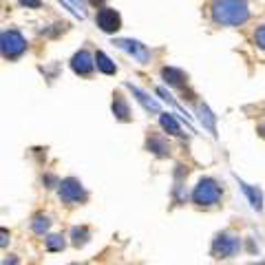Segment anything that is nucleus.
Here are the masks:
<instances>
[{
  "instance_id": "nucleus-27",
  "label": "nucleus",
  "mask_w": 265,
  "mask_h": 265,
  "mask_svg": "<svg viewBox=\"0 0 265 265\" xmlns=\"http://www.w3.org/2000/svg\"><path fill=\"white\" fill-rule=\"evenodd\" d=\"M259 131H261V137H265V126H259Z\"/></svg>"
},
{
  "instance_id": "nucleus-26",
  "label": "nucleus",
  "mask_w": 265,
  "mask_h": 265,
  "mask_svg": "<svg viewBox=\"0 0 265 265\" xmlns=\"http://www.w3.org/2000/svg\"><path fill=\"white\" fill-rule=\"evenodd\" d=\"M4 245H7V230L2 228V248H4Z\"/></svg>"
},
{
  "instance_id": "nucleus-18",
  "label": "nucleus",
  "mask_w": 265,
  "mask_h": 265,
  "mask_svg": "<svg viewBox=\"0 0 265 265\" xmlns=\"http://www.w3.org/2000/svg\"><path fill=\"white\" fill-rule=\"evenodd\" d=\"M199 120H201V124L206 126V129L210 131L212 135H215V131H217V129H215V122H217V117L212 115V111L206 106V104H199Z\"/></svg>"
},
{
  "instance_id": "nucleus-23",
  "label": "nucleus",
  "mask_w": 265,
  "mask_h": 265,
  "mask_svg": "<svg viewBox=\"0 0 265 265\" xmlns=\"http://www.w3.org/2000/svg\"><path fill=\"white\" fill-rule=\"evenodd\" d=\"M18 4L25 9H40L42 7V0H18Z\"/></svg>"
},
{
  "instance_id": "nucleus-14",
  "label": "nucleus",
  "mask_w": 265,
  "mask_h": 265,
  "mask_svg": "<svg viewBox=\"0 0 265 265\" xmlns=\"http://www.w3.org/2000/svg\"><path fill=\"white\" fill-rule=\"evenodd\" d=\"M95 66H97L99 73H104V75H115L117 73V64L113 62L104 51H95Z\"/></svg>"
},
{
  "instance_id": "nucleus-5",
  "label": "nucleus",
  "mask_w": 265,
  "mask_h": 265,
  "mask_svg": "<svg viewBox=\"0 0 265 265\" xmlns=\"http://www.w3.org/2000/svg\"><path fill=\"white\" fill-rule=\"evenodd\" d=\"M58 195L66 206H78V203L87 201V190H84V186L80 183V179H75V177H66L60 181Z\"/></svg>"
},
{
  "instance_id": "nucleus-28",
  "label": "nucleus",
  "mask_w": 265,
  "mask_h": 265,
  "mask_svg": "<svg viewBox=\"0 0 265 265\" xmlns=\"http://www.w3.org/2000/svg\"><path fill=\"white\" fill-rule=\"evenodd\" d=\"M252 265H265V263H252Z\"/></svg>"
},
{
  "instance_id": "nucleus-12",
  "label": "nucleus",
  "mask_w": 265,
  "mask_h": 265,
  "mask_svg": "<svg viewBox=\"0 0 265 265\" xmlns=\"http://www.w3.org/2000/svg\"><path fill=\"white\" fill-rule=\"evenodd\" d=\"M146 148L159 159H164V157L170 155V144H168V139L162 137V135H150L148 141H146Z\"/></svg>"
},
{
  "instance_id": "nucleus-17",
  "label": "nucleus",
  "mask_w": 265,
  "mask_h": 265,
  "mask_svg": "<svg viewBox=\"0 0 265 265\" xmlns=\"http://www.w3.org/2000/svg\"><path fill=\"white\" fill-rule=\"evenodd\" d=\"M49 228H51V219L44 215V212H38V215L33 217V221H31V230H33V234L44 236L46 232H49Z\"/></svg>"
},
{
  "instance_id": "nucleus-6",
  "label": "nucleus",
  "mask_w": 265,
  "mask_h": 265,
  "mask_svg": "<svg viewBox=\"0 0 265 265\" xmlns=\"http://www.w3.org/2000/svg\"><path fill=\"white\" fill-rule=\"evenodd\" d=\"M113 44H115L117 49H122L124 53H129L131 58L137 60L139 64H148L150 58H153V53H150L148 46L141 44L139 40H132V38H115Z\"/></svg>"
},
{
  "instance_id": "nucleus-13",
  "label": "nucleus",
  "mask_w": 265,
  "mask_h": 265,
  "mask_svg": "<svg viewBox=\"0 0 265 265\" xmlns=\"http://www.w3.org/2000/svg\"><path fill=\"white\" fill-rule=\"evenodd\" d=\"M239 186H241V190L245 192V197H248L250 206H252L257 212H261L263 210V192H261V188L250 186V183H245V181H239Z\"/></svg>"
},
{
  "instance_id": "nucleus-11",
  "label": "nucleus",
  "mask_w": 265,
  "mask_h": 265,
  "mask_svg": "<svg viewBox=\"0 0 265 265\" xmlns=\"http://www.w3.org/2000/svg\"><path fill=\"white\" fill-rule=\"evenodd\" d=\"M126 88H131V93L135 95V99L141 104V108H144L146 113H155V115H159V102L157 99H153L146 91H141V88L132 87L131 82H126Z\"/></svg>"
},
{
  "instance_id": "nucleus-22",
  "label": "nucleus",
  "mask_w": 265,
  "mask_h": 265,
  "mask_svg": "<svg viewBox=\"0 0 265 265\" xmlns=\"http://www.w3.org/2000/svg\"><path fill=\"white\" fill-rule=\"evenodd\" d=\"M254 44H257V49H261L265 53V22L261 27H257V31H254Z\"/></svg>"
},
{
  "instance_id": "nucleus-21",
  "label": "nucleus",
  "mask_w": 265,
  "mask_h": 265,
  "mask_svg": "<svg viewBox=\"0 0 265 265\" xmlns=\"http://www.w3.org/2000/svg\"><path fill=\"white\" fill-rule=\"evenodd\" d=\"M66 2L73 7V11L78 13L80 18L87 16V7H88V0H66Z\"/></svg>"
},
{
  "instance_id": "nucleus-29",
  "label": "nucleus",
  "mask_w": 265,
  "mask_h": 265,
  "mask_svg": "<svg viewBox=\"0 0 265 265\" xmlns=\"http://www.w3.org/2000/svg\"><path fill=\"white\" fill-rule=\"evenodd\" d=\"M71 265H80V263H71Z\"/></svg>"
},
{
  "instance_id": "nucleus-10",
  "label": "nucleus",
  "mask_w": 265,
  "mask_h": 265,
  "mask_svg": "<svg viewBox=\"0 0 265 265\" xmlns=\"http://www.w3.org/2000/svg\"><path fill=\"white\" fill-rule=\"evenodd\" d=\"M111 111H113V115H115V120H120V122H131V120H132V115H131V106H129V99L122 95L120 91L113 93Z\"/></svg>"
},
{
  "instance_id": "nucleus-4",
  "label": "nucleus",
  "mask_w": 265,
  "mask_h": 265,
  "mask_svg": "<svg viewBox=\"0 0 265 265\" xmlns=\"http://www.w3.org/2000/svg\"><path fill=\"white\" fill-rule=\"evenodd\" d=\"M241 252V236L232 230H223L212 239V257L215 259H232Z\"/></svg>"
},
{
  "instance_id": "nucleus-2",
  "label": "nucleus",
  "mask_w": 265,
  "mask_h": 265,
  "mask_svg": "<svg viewBox=\"0 0 265 265\" xmlns=\"http://www.w3.org/2000/svg\"><path fill=\"white\" fill-rule=\"evenodd\" d=\"M221 197H223V190H221V186L215 181L212 177H201L197 181V186L192 188V203L199 208H212L217 206V203L221 201Z\"/></svg>"
},
{
  "instance_id": "nucleus-7",
  "label": "nucleus",
  "mask_w": 265,
  "mask_h": 265,
  "mask_svg": "<svg viewBox=\"0 0 265 265\" xmlns=\"http://www.w3.org/2000/svg\"><path fill=\"white\" fill-rule=\"evenodd\" d=\"M95 25H97L99 31L113 36V33H117L122 29V16H120L117 9L106 7V4H104V7H99L97 13H95Z\"/></svg>"
},
{
  "instance_id": "nucleus-9",
  "label": "nucleus",
  "mask_w": 265,
  "mask_h": 265,
  "mask_svg": "<svg viewBox=\"0 0 265 265\" xmlns=\"http://www.w3.org/2000/svg\"><path fill=\"white\" fill-rule=\"evenodd\" d=\"M162 80L173 88H183L188 84V75L177 66H162Z\"/></svg>"
},
{
  "instance_id": "nucleus-8",
  "label": "nucleus",
  "mask_w": 265,
  "mask_h": 265,
  "mask_svg": "<svg viewBox=\"0 0 265 265\" xmlns=\"http://www.w3.org/2000/svg\"><path fill=\"white\" fill-rule=\"evenodd\" d=\"M71 71H73L75 75H80V78H91L93 71L97 69L95 66V53H91V51L87 49H80L78 53L71 58Z\"/></svg>"
},
{
  "instance_id": "nucleus-24",
  "label": "nucleus",
  "mask_w": 265,
  "mask_h": 265,
  "mask_svg": "<svg viewBox=\"0 0 265 265\" xmlns=\"http://www.w3.org/2000/svg\"><path fill=\"white\" fill-rule=\"evenodd\" d=\"M88 4H91V7H104V0H88Z\"/></svg>"
},
{
  "instance_id": "nucleus-20",
  "label": "nucleus",
  "mask_w": 265,
  "mask_h": 265,
  "mask_svg": "<svg viewBox=\"0 0 265 265\" xmlns=\"http://www.w3.org/2000/svg\"><path fill=\"white\" fill-rule=\"evenodd\" d=\"M66 29H69V25H66V22H55V25H51V27H44L40 33H42V36H46V38H58L60 33H64Z\"/></svg>"
},
{
  "instance_id": "nucleus-3",
  "label": "nucleus",
  "mask_w": 265,
  "mask_h": 265,
  "mask_svg": "<svg viewBox=\"0 0 265 265\" xmlns=\"http://www.w3.org/2000/svg\"><path fill=\"white\" fill-rule=\"evenodd\" d=\"M29 49V42L18 29H4L0 33V53L4 60L13 62V60H20L22 55Z\"/></svg>"
},
{
  "instance_id": "nucleus-19",
  "label": "nucleus",
  "mask_w": 265,
  "mask_h": 265,
  "mask_svg": "<svg viewBox=\"0 0 265 265\" xmlns=\"http://www.w3.org/2000/svg\"><path fill=\"white\" fill-rule=\"evenodd\" d=\"M64 245H66V241L62 234H49L44 239V248L49 250V252H62Z\"/></svg>"
},
{
  "instance_id": "nucleus-16",
  "label": "nucleus",
  "mask_w": 265,
  "mask_h": 265,
  "mask_svg": "<svg viewBox=\"0 0 265 265\" xmlns=\"http://www.w3.org/2000/svg\"><path fill=\"white\" fill-rule=\"evenodd\" d=\"M71 239H73V245L75 248H84L91 239V230L87 225H73L71 228Z\"/></svg>"
},
{
  "instance_id": "nucleus-25",
  "label": "nucleus",
  "mask_w": 265,
  "mask_h": 265,
  "mask_svg": "<svg viewBox=\"0 0 265 265\" xmlns=\"http://www.w3.org/2000/svg\"><path fill=\"white\" fill-rule=\"evenodd\" d=\"M2 265H18V259H13V257H11V259H4Z\"/></svg>"
},
{
  "instance_id": "nucleus-15",
  "label": "nucleus",
  "mask_w": 265,
  "mask_h": 265,
  "mask_svg": "<svg viewBox=\"0 0 265 265\" xmlns=\"http://www.w3.org/2000/svg\"><path fill=\"white\" fill-rule=\"evenodd\" d=\"M159 126H162V129L168 132V135H175V137L183 135L179 122L175 120V115H170V113H159Z\"/></svg>"
},
{
  "instance_id": "nucleus-1",
  "label": "nucleus",
  "mask_w": 265,
  "mask_h": 265,
  "mask_svg": "<svg viewBox=\"0 0 265 265\" xmlns=\"http://www.w3.org/2000/svg\"><path fill=\"white\" fill-rule=\"evenodd\" d=\"M248 0H215L210 4V20L217 27H243L250 22Z\"/></svg>"
}]
</instances>
